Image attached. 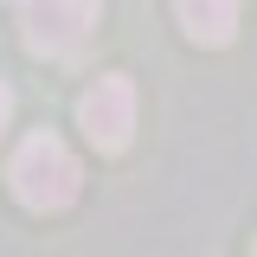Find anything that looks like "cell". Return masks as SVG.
<instances>
[{
  "label": "cell",
  "mask_w": 257,
  "mask_h": 257,
  "mask_svg": "<svg viewBox=\"0 0 257 257\" xmlns=\"http://www.w3.org/2000/svg\"><path fill=\"white\" fill-rule=\"evenodd\" d=\"M20 13V39L39 58H71L96 32V0H13Z\"/></svg>",
  "instance_id": "obj_2"
},
{
  "label": "cell",
  "mask_w": 257,
  "mask_h": 257,
  "mask_svg": "<svg viewBox=\"0 0 257 257\" xmlns=\"http://www.w3.org/2000/svg\"><path fill=\"white\" fill-rule=\"evenodd\" d=\"M7 180L20 193V206H32V212H64L77 199V187H84L77 155L64 148L58 135H26L13 148V161H7Z\"/></svg>",
  "instance_id": "obj_1"
},
{
  "label": "cell",
  "mask_w": 257,
  "mask_h": 257,
  "mask_svg": "<svg viewBox=\"0 0 257 257\" xmlns=\"http://www.w3.org/2000/svg\"><path fill=\"white\" fill-rule=\"evenodd\" d=\"M174 13H180L187 39H199V45H225L238 32V0H174Z\"/></svg>",
  "instance_id": "obj_4"
},
{
  "label": "cell",
  "mask_w": 257,
  "mask_h": 257,
  "mask_svg": "<svg viewBox=\"0 0 257 257\" xmlns=\"http://www.w3.org/2000/svg\"><path fill=\"white\" fill-rule=\"evenodd\" d=\"M7 116H13V90L0 84V128H7Z\"/></svg>",
  "instance_id": "obj_5"
},
{
  "label": "cell",
  "mask_w": 257,
  "mask_h": 257,
  "mask_svg": "<svg viewBox=\"0 0 257 257\" xmlns=\"http://www.w3.org/2000/svg\"><path fill=\"white\" fill-rule=\"evenodd\" d=\"M77 122L90 135V148H103V155L128 148V135H135V84H128L122 71L96 77L90 90H84V103H77Z\"/></svg>",
  "instance_id": "obj_3"
}]
</instances>
